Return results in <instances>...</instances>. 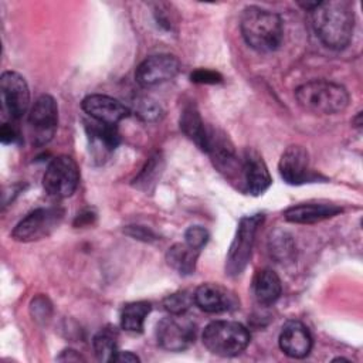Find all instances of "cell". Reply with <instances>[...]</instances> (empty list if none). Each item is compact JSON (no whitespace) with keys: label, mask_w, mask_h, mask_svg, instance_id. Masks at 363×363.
Here are the masks:
<instances>
[{"label":"cell","mask_w":363,"mask_h":363,"mask_svg":"<svg viewBox=\"0 0 363 363\" xmlns=\"http://www.w3.org/2000/svg\"><path fill=\"white\" fill-rule=\"evenodd\" d=\"M308 11H311L316 35L328 48L343 50L347 47L354 28V11L349 1H316Z\"/></svg>","instance_id":"6da1fadb"},{"label":"cell","mask_w":363,"mask_h":363,"mask_svg":"<svg viewBox=\"0 0 363 363\" xmlns=\"http://www.w3.org/2000/svg\"><path fill=\"white\" fill-rule=\"evenodd\" d=\"M240 28L245 43L258 52L277 50L284 38L281 17L267 9L250 6L241 14Z\"/></svg>","instance_id":"7a4b0ae2"},{"label":"cell","mask_w":363,"mask_h":363,"mask_svg":"<svg viewBox=\"0 0 363 363\" xmlns=\"http://www.w3.org/2000/svg\"><path fill=\"white\" fill-rule=\"evenodd\" d=\"M295 98L301 108L316 115L342 112L350 99L345 86L325 79H313L302 84L296 88Z\"/></svg>","instance_id":"3957f363"},{"label":"cell","mask_w":363,"mask_h":363,"mask_svg":"<svg viewBox=\"0 0 363 363\" xmlns=\"http://www.w3.org/2000/svg\"><path fill=\"white\" fill-rule=\"evenodd\" d=\"M248 329L233 320H214L203 332V345L213 354L231 357L240 354L250 343Z\"/></svg>","instance_id":"277c9868"},{"label":"cell","mask_w":363,"mask_h":363,"mask_svg":"<svg viewBox=\"0 0 363 363\" xmlns=\"http://www.w3.org/2000/svg\"><path fill=\"white\" fill-rule=\"evenodd\" d=\"M262 223L264 214L259 213L245 216L240 220L225 259V272L230 277H237L245 269L251 258L252 247L255 242V234Z\"/></svg>","instance_id":"5b68a950"},{"label":"cell","mask_w":363,"mask_h":363,"mask_svg":"<svg viewBox=\"0 0 363 363\" xmlns=\"http://www.w3.org/2000/svg\"><path fill=\"white\" fill-rule=\"evenodd\" d=\"M79 184V169L77 162L67 155L54 157L44 173L43 186L48 196L65 199L74 194Z\"/></svg>","instance_id":"8992f818"},{"label":"cell","mask_w":363,"mask_h":363,"mask_svg":"<svg viewBox=\"0 0 363 363\" xmlns=\"http://www.w3.org/2000/svg\"><path fill=\"white\" fill-rule=\"evenodd\" d=\"M64 210L60 207H40L28 213L13 230L11 237L20 242L38 241L48 237L62 221Z\"/></svg>","instance_id":"52a82bcc"},{"label":"cell","mask_w":363,"mask_h":363,"mask_svg":"<svg viewBox=\"0 0 363 363\" xmlns=\"http://www.w3.org/2000/svg\"><path fill=\"white\" fill-rule=\"evenodd\" d=\"M58 125V106L51 95H41L35 99L28 112V126L35 146L47 145L55 135Z\"/></svg>","instance_id":"ba28073f"},{"label":"cell","mask_w":363,"mask_h":363,"mask_svg":"<svg viewBox=\"0 0 363 363\" xmlns=\"http://www.w3.org/2000/svg\"><path fill=\"white\" fill-rule=\"evenodd\" d=\"M196 337V325L183 315H172L159 320L156 326L157 343L170 352L187 349Z\"/></svg>","instance_id":"9c48e42d"},{"label":"cell","mask_w":363,"mask_h":363,"mask_svg":"<svg viewBox=\"0 0 363 363\" xmlns=\"http://www.w3.org/2000/svg\"><path fill=\"white\" fill-rule=\"evenodd\" d=\"M0 94L3 108L13 121H18L27 113L30 91L23 75L16 71H4L0 78Z\"/></svg>","instance_id":"30bf717a"},{"label":"cell","mask_w":363,"mask_h":363,"mask_svg":"<svg viewBox=\"0 0 363 363\" xmlns=\"http://www.w3.org/2000/svg\"><path fill=\"white\" fill-rule=\"evenodd\" d=\"M179 60L172 54H156L143 60L136 71L135 79L143 88H150L173 79L179 72Z\"/></svg>","instance_id":"8fae6325"},{"label":"cell","mask_w":363,"mask_h":363,"mask_svg":"<svg viewBox=\"0 0 363 363\" xmlns=\"http://www.w3.org/2000/svg\"><path fill=\"white\" fill-rule=\"evenodd\" d=\"M278 170L288 184H302L313 179L309 169V155L305 147L292 145L281 155Z\"/></svg>","instance_id":"7c38bea8"},{"label":"cell","mask_w":363,"mask_h":363,"mask_svg":"<svg viewBox=\"0 0 363 363\" xmlns=\"http://www.w3.org/2000/svg\"><path fill=\"white\" fill-rule=\"evenodd\" d=\"M81 106L84 112L91 116V119L106 125H116L129 115V108L121 101L102 94L85 96Z\"/></svg>","instance_id":"4fadbf2b"},{"label":"cell","mask_w":363,"mask_h":363,"mask_svg":"<svg viewBox=\"0 0 363 363\" xmlns=\"http://www.w3.org/2000/svg\"><path fill=\"white\" fill-rule=\"evenodd\" d=\"M241 176L245 191L252 196L262 194L271 186V176L261 155L247 149L241 159Z\"/></svg>","instance_id":"5bb4252c"},{"label":"cell","mask_w":363,"mask_h":363,"mask_svg":"<svg viewBox=\"0 0 363 363\" xmlns=\"http://www.w3.org/2000/svg\"><path fill=\"white\" fill-rule=\"evenodd\" d=\"M194 303L204 312L221 313L238 306L235 295L220 284H203L193 294Z\"/></svg>","instance_id":"9a60e30c"},{"label":"cell","mask_w":363,"mask_h":363,"mask_svg":"<svg viewBox=\"0 0 363 363\" xmlns=\"http://www.w3.org/2000/svg\"><path fill=\"white\" fill-rule=\"evenodd\" d=\"M278 342L281 350L292 359H303L312 349L311 332L299 320H288L281 329Z\"/></svg>","instance_id":"2e32d148"},{"label":"cell","mask_w":363,"mask_h":363,"mask_svg":"<svg viewBox=\"0 0 363 363\" xmlns=\"http://www.w3.org/2000/svg\"><path fill=\"white\" fill-rule=\"evenodd\" d=\"M342 213V208L332 203H301L284 211V218L295 224H313Z\"/></svg>","instance_id":"e0dca14e"},{"label":"cell","mask_w":363,"mask_h":363,"mask_svg":"<svg viewBox=\"0 0 363 363\" xmlns=\"http://www.w3.org/2000/svg\"><path fill=\"white\" fill-rule=\"evenodd\" d=\"M85 130L94 155L101 159L111 155L119 145V133L115 125H106L96 121L85 122Z\"/></svg>","instance_id":"ac0fdd59"},{"label":"cell","mask_w":363,"mask_h":363,"mask_svg":"<svg viewBox=\"0 0 363 363\" xmlns=\"http://www.w3.org/2000/svg\"><path fill=\"white\" fill-rule=\"evenodd\" d=\"M252 291L261 305H272L282 292L279 277L269 268L257 271L252 279Z\"/></svg>","instance_id":"d6986e66"},{"label":"cell","mask_w":363,"mask_h":363,"mask_svg":"<svg viewBox=\"0 0 363 363\" xmlns=\"http://www.w3.org/2000/svg\"><path fill=\"white\" fill-rule=\"evenodd\" d=\"M180 129L203 152L207 150L208 129L204 126V122L194 105H189L183 109V112L180 115Z\"/></svg>","instance_id":"ffe728a7"},{"label":"cell","mask_w":363,"mask_h":363,"mask_svg":"<svg viewBox=\"0 0 363 363\" xmlns=\"http://www.w3.org/2000/svg\"><path fill=\"white\" fill-rule=\"evenodd\" d=\"M200 251L189 247L186 242L172 245L166 252V261L169 267L177 271L180 275H190L196 269V262Z\"/></svg>","instance_id":"44dd1931"},{"label":"cell","mask_w":363,"mask_h":363,"mask_svg":"<svg viewBox=\"0 0 363 363\" xmlns=\"http://www.w3.org/2000/svg\"><path fill=\"white\" fill-rule=\"evenodd\" d=\"M152 305L146 301L126 303L121 311V326L126 332L140 333L143 330L145 319L149 315Z\"/></svg>","instance_id":"7402d4cb"},{"label":"cell","mask_w":363,"mask_h":363,"mask_svg":"<svg viewBox=\"0 0 363 363\" xmlns=\"http://www.w3.org/2000/svg\"><path fill=\"white\" fill-rule=\"evenodd\" d=\"M118 333L115 328L101 329L92 340L95 356L99 362H112L118 352Z\"/></svg>","instance_id":"603a6c76"},{"label":"cell","mask_w":363,"mask_h":363,"mask_svg":"<svg viewBox=\"0 0 363 363\" xmlns=\"http://www.w3.org/2000/svg\"><path fill=\"white\" fill-rule=\"evenodd\" d=\"M269 251L274 258H277L279 262H284V259L292 258L294 242L286 233H277V234L271 235Z\"/></svg>","instance_id":"cb8c5ba5"},{"label":"cell","mask_w":363,"mask_h":363,"mask_svg":"<svg viewBox=\"0 0 363 363\" xmlns=\"http://www.w3.org/2000/svg\"><path fill=\"white\" fill-rule=\"evenodd\" d=\"M191 302H194L193 295L186 291H180L166 296L163 301V306L172 315H183L190 308Z\"/></svg>","instance_id":"d4e9b609"},{"label":"cell","mask_w":363,"mask_h":363,"mask_svg":"<svg viewBox=\"0 0 363 363\" xmlns=\"http://www.w3.org/2000/svg\"><path fill=\"white\" fill-rule=\"evenodd\" d=\"M135 112L140 119L147 121V122L157 121L162 115V109L156 104V101H153L147 96H142L135 101Z\"/></svg>","instance_id":"484cf974"},{"label":"cell","mask_w":363,"mask_h":363,"mask_svg":"<svg viewBox=\"0 0 363 363\" xmlns=\"http://www.w3.org/2000/svg\"><path fill=\"white\" fill-rule=\"evenodd\" d=\"M208 237H210L208 231L204 227H201V225H191L184 233V242L189 247L200 251L207 244Z\"/></svg>","instance_id":"4316f807"},{"label":"cell","mask_w":363,"mask_h":363,"mask_svg":"<svg viewBox=\"0 0 363 363\" xmlns=\"http://www.w3.org/2000/svg\"><path fill=\"white\" fill-rule=\"evenodd\" d=\"M190 78L197 84H218L223 79L218 72L210 69H196Z\"/></svg>","instance_id":"83f0119b"},{"label":"cell","mask_w":363,"mask_h":363,"mask_svg":"<svg viewBox=\"0 0 363 363\" xmlns=\"http://www.w3.org/2000/svg\"><path fill=\"white\" fill-rule=\"evenodd\" d=\"M157 159H159V157H152V159L149 160V163H146V167L142 170V173L139 174V177L135 180V182H138V183H136L138 186H139L140 183L147 184V183L152 180V176L156 174L157 164H159V162H160V160H157Z\"/></svg>","instance_id":"f1b7e54d"},{"label":"cell","mask_w":363,"mask_h":363,"mask_svg":"<svg viewBox=\"0 0 363 363\" xmlns=\"http://www.w3.org/2000/svg\"><path fill=\"white\" fill-rule=\"evenodd\" d=\"M0 138H1V142L4 145H9V143H16L20 139V135H18L17 129L13 125L4 123L1 126V130H0Z\"/></svg>","instance_id":"f546056e"},{"label":"cell","mask_w":363,"mask_h":363,"mask_svg":"<svg viewBox=\"0 0 363 363\" xmlns=\"http://www.w3.org/2000/svg\"><path fill=\"white\" fill-rule=\"evenodd\" d=\"M139 360H140V359H139L136 354H133L132 352H121V350H118L116 354L113 356V360H112V362H119V363L130 362V363H133V362H139Z\"/></svg>","instance_id":"4dcf8cb0"},{"label":"cell","mask_w":363,"mask_h":363,"mask_svg":"<svg viewBox=\"0 0 363 363\" xmlns=\"http://www.w3.org/2000/svg\"><path fill=\"white\" fill-rule=\"evenodd\" d=\"M58 360H68V362H79V360H84L81 357V354L77 353V350H72V349H65L62 350V353L57 357Z\"/></svg>","instance_id":"1f68e13d"}]
</instances>
